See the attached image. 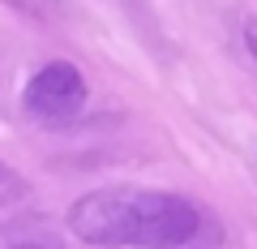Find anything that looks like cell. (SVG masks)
I'll use <instances>...</instances> for the list:
<instances>
[{
	"mask_svg": "<svg viewBox=\"0 0 257 249\" xmlns=\"http://www.w3.org/2000/svg\"><path fill=\"white\" fill-rule=\"evenodd\" d=\"M9 5L22 9V13H30V18H43V22H52L60 13V0H9Z\"/></svg>",
	"mask_w": 257,
	"mask_h": 249,
	"instance_id": "obj_5",
	"label": "cell"
},
{
	"mask_svg": "<svg viewBox=\"0 0 257 249\" xmlns=\"http://www.w3.org/2000/svg\"><path fill=\"white\" fill-rule=\"evenodd\" d=\"M64 223L94 249H180L202 232V211L163 189H94Z\"/></svg>",
	"mask_w": 257,
	"mask_h": 249,
	"instance_id": "obj_1",
	"label": "cell"
},
{
	"mask_svg": "<svg viewBox=\"0 0 257 249\" xmlns=\"http://www.w3.org/2000/svg\"><path fill=\"white\" fill-rule=\"evenodd\" d=\"M244 43H248V52L257 60V22H244Z\"/></svg>",
	"mask_w": 257,
	"mask_h": 249,
	"instance_id": "obj_6",
	"label": "cell"
},
{
	"mask_svg": "<svg viewBox=\"0 0 257 249\" xmlns=\"http://www.w3.org/2000/svg\"><path fill=\"white\" fill-rule=\"evenodd\" d=\"M22 198H26V181H22V176L13 172L9 163H0V211L18 206Z\"/></svg>",
	"mask_w": 257,
	"mask_h": 249,
	"instance_id": "obj_4",
	"label": "cell"
},
{
	"mask_svg": "<svg viewBox=\"0 0 257 249\" xmlns=\"http://www.w3.org/2000/svg\"><path fill=\"white\" fill-rule=\"evenodd\" d=\"M9 249H64V240L43 215H35V219H22L18 228H9Z\"/></svg>",
	"mask_w": 257,
	"mask_h": 249,
	"instance_id": "obj_3",
	"label": "cell"
},
{
	"mask_svg": "<svg viewBox=\"0 0 257 249\" xmlns=\"http://www.w3.org/2000/svg\"><path fill=\"white\" fill-rule=\"evenodd\" d=\"M82 108H86V77L73 60H47L22 91V112L47 129L73 125Z\"/></svg>",
	"mask_w": 257,
	"mask_h": 249,
	"instance_id": "obj_2",
	"label": "cell"
}]
</instances>
